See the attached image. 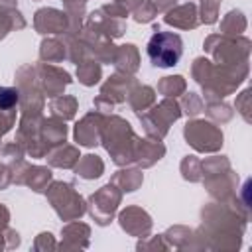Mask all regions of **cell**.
<instances>
[{
  "mask_svg": "<svg viewBox=\"0 0 252 252\" xmlns=\"http://www.w3.org/2000/svg\"><path fill=\"white\" fill-rule=\"evenodd\" d=\"M18 98H20V94H18L16 89H12V87H0V108L2 110H8L14 104H18Z\"/></svg>",
  "mask_w": 252,
  "mask_h": 252,
  "instance_id": "cell-2",
  "label": "cell"
},
{
  "mask_svg": "<svg viewBox=\"0 0 252 252\" xmlns=\"http://www.w3.org/2000/svg\"><path fill=\"white\" fill-rule=\"evenodd\" d=\"M183 55V41L177 33L158 32L148 41V57L158 67H173Z\"/></svg>",
  "mask_w": 252,
  "mask_h": 252,
  "instance_id": "cell-1",
  "label": "cell"
}]
</instances>
